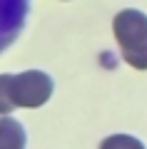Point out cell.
Wrapping results in <instances>:
<instances>
[{"instance_id": "6da1fadb", "label": "cell", "mask_w": 147, "mask_h": 149, "mask_svg": "<svg viewBox=\"0 0 147 149\" xmlns=\"http://www.w3.org/2000/svg\"><path fill=\"white\" fill-rule=\"evenodd\" d=\"M112 32L122 50V60L135 70H147V15L140 10H120L112 20Z\"/></svg>"}, {"instance_id": "5b68a950", "label": "cell", "mask_w": 147, "mask_h": 149, "mask_svg": "<svg viewBox=\"0 0 147 149\" xmlns=\"http://www.w3.org/2000/svg\"><path fill=\"white\" fill-rule=\"evenodd\" d=\"M100 149H145V144L130 134H112V137L102 139Z\"/></svg>"}, {"instance_id": "8992f818", "label": "cell", "mask_w": 147, "mask_h": 149, "mask_svg": "<svg viewBox=\"0 0 147 149\" xmlns=\"http://www.w3.org/2000/svg\"><path fill=\"white\" fill-rule=\"evenodd\" d=\"M15 109L10 102V74H0V117Z\"/></svg>"}, {"instance_id": "7a4b0ae2", "label": "cell", "mask_w": 147, "mask_h": 149, "mask_svg": "<svg viewBox=\"0 0 147 149\" xmlns=\"http://www.w3.org/2000/svg\"><path fill=\"white\" fill-rule=\"evenodd\" d=\"M53 95L50 74L40 70H27L20 74H10V102L13 107H42Z\"/></svg>"}, {"instance_id": "3957f363", "label": "cell", "mask_w": 147, "mask_h": 149, "mask_svg": "<svg viewBox=\"0 0 147 149\" xmlns=\"http://www.w3.org/2000/svg\"><path fill=\"white\" fill-rule=\"evenodd\" d=\"M30 0H0V52H5L23 32Z\"/></svg>"}, {"instance_id": "277c9868", "label": "cell", "mask_w": 147, "mask_h": 149, "mask_svg": "<svg viewBox=\"0 0 147 149\" xmlns=\"http://www.w3.org/2000/svg\"><path fill=\"white\" fill-rule=\"evenodd\" d=\"M25 127L15 117H0V149H25Z\"/></svg>"}]
</instances>
